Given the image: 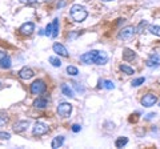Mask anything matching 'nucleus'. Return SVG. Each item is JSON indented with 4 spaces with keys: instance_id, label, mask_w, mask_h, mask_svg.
I'll list each match as a JSON object with an SVG mask.
<instances>
[{
    "instance_id": "obj_1",
    "label": "nucleus",
    "mask_w": 160,
    "mask_h": 149,
    "mask_svg": "<svg viewBox=\"0 0 160 149\" xmlns=\"http://www.w3.org/2000/svg\"><path fill=\"white\" fill-rule=\"evenodd\" d=\"M69 13H71L72 20H75L76 23L84 22L87 19V16H88V12L86 11V8L82 7V6H79V4H75V6H72Z\"/></svg>"
},
{
    "instance_id": "obj_2",
    "label": "nucleus",
    "mask_w": 160,
    "mask_h": 149,
    "mask_svg": "<svg viewBox=\"0 0 160 149\" xmlns=\"http://www.w3.org/2000/svg\"><path fill=\"white\" fill-rule=\"evenodd\" d=\"M135 33H136V28L132 26H127L119 31V39H122V40H131V39H133Z\"/></svg>"
},
{
    "instance_id": "obj_3",
    "label": "nucleus",
    "mask_w": 160,
    "mask_h": 149,
    "mask_svg": "<svg viewBox=\"0 0 160 149\" xmlns=\"http://www.w3.org/2000/svg\"><path fill=\"white\" fill-rule=\"evenodd\" d=\"M46 88H47V85L43 80H36L31 84V93L32 95H42V93L46 91Z\"/></svg>"
},
{
    "instance_id": "obj_4",
    "label": "nucleus",
    "mask_w": 160,
    "mask_h": 149,
    "mask_svg": "<svg viewBox=\"0 0 160 149\" xmlns=\"http://www.w3.org/2000/svg\"><path fill=\"white\" fill-rule=\"evenodd\" d=\"M108 61V55L103 51H93V64L104 65Z\"/></svg>"
},
{
    "instance_id": "obj_5",
    "label": "nucleus",
    "mask_w": 160,
    "mask_h": 149,
    "mask_svg": "<svg viewBox=\"0 0 160 149\" xmlns=\"http://www.w3.org/2000/svg\"><path fill=\"white\" fill-rule=\"evenodd\" d=\"M48 131H49V128H48L44 123H42V121L35 123V125H33V128H32L33 136H42V135H46Z\"/></svg>"
},
{
    "instance_id": "obj_6",
    "label": "nucleus",
    "mask_w": 160,
    "mask_h": 149,
    "mask_svg": "<svg viewBox=\"0 0 160 149\" xmlns=\"http://www.w3.org/2000/svg\"><path fill=\"white\" fill-rule=\"evenodd\" d=\"M71 112H72V105L69 103H62V104H59L58 113L62 117H68L69 115H71Z\"/></svg>"
},
{
    "instance_id": "obj_7",
    "label": "nucleus",
    "mask_w": 160,
    "mask_h": 149,
    "mask_svg": "<svg viewBox=\"0 0 160 149\" xmlns=\"http://www.w3.org/2000/svg\"><path fill=\"white\" fill-rule=\"evenodd\" d=\"M156 101H158V97L155 96L153 93H147V95H144L142 97V105L143 107H147V108L155 105Z\"/></svg>"
},
{
    "instance_id": "obj_8",
    "label": "nucleus",
    "mask_w": 160,
    "mask_h": 149,
    "mask_svg": "<svg viewBox=\"0 0 160 149\" xmlns=\"http://www.w3.org/2000/svg\"><path fill=\"white\" fill-rule=\"evenodd\" d=\"M146 65L149 67V68H156L160 65V55L159 53H151V56L147 59L146 61Z\"/></svg>"
},
{
    "instance_id": "obj_9",
    "label": "nucleus",
    "mask_w": 160,
    "mask_h": 149,
    "mask_svg": "<svg viewBox=\"0 0 160 149\" xmlns=\"http://www.w3.org/2000/svg\"><path fill=\"white\" fill-rule=\"evenodd\" d=\"M52 49H53V52L59 55V56H63V57H69V53L67 51V48L63 46V44H60V43H55L53 46H52Z\"/></svg>"
},
{
    "instance_id": "obj_10",
    "label": "nucleus",
    "mask_w": 160,
    "mask_h": 149,
    "mask_svg": "<svg viewBox=\"0 0 160 149\" xmlns=\"http://www.w3.org/2000/svg\"><path fill=\"white\" fill-rule=\"evenodd\" d=\"M19 31L22 35H24V36H29V35L35 31V24L32 22H27L19 28Z\"/></svg>"
},
{
    "instance_id": "obj_11",
    "label": "nucleus",
    "mask_w": 160,
    "mask_h": 149,
    "mask_svg": "<svg viewBox=\"0 0 160 149\" xmlns=\"http://www.w3.org/2000/svg\"><path fill=\"white\" fill-rule=\"evenodd\" d=\"M35 76V73L31 68H28V67H24L22 68L19 71V77L22 79V80H29V79H32Z\"/></svg>"
},
{
    "instance_id": "obj_12",
    "label": "nucleus",
    "mask_w": 160,
    "mask_h": 149,
    "mask_svg": "<svg viewBox=\"0 0 160 149\" xmlns=\"http://www.w3.org/2000/svg\"><path fill=\"white\" fill-rule=\"evenodd\" d=\"M29 127V121L28 120H22V121H18L16 124L13 125V132L15 133H20V132H24L26 129Z\"/></svg>"
},
{
    "instance_id": "obj_13",
    "label": "nucleus",
    "mask_w": 160,
    "mask_h": 149,
    "mask_svg": "<svg viewBox=\"0 0 160 149\" xmlns=\"http://www.w3.org/2000/svg\"><path fill=\"white\" fill-rule=\"evenodd\" d=\"M136 57V53H135L132 49H129V48H126L123 51V60H126V61H131L133 60V59Z\"/></svg>"
},
{
    "instance_id": "obj_14",
    "label": "nucleus",
    "mask_w": 160,
    "mask_h": 149,
    "mask_svg": "<svg viewBox=\"0 0 160 149\" xmlns=\"http://www.w3.org/2000/svg\"><path fill=\"white\" fill-rule=\"evenodd\" d=\"M80 60H82L84 64H92L93 63V51L83 53L82 56H80Z\"/></svg>"
},
{
    "instance_id": "obj_15",
    "label": "nucleus",
    "mask_w": 160,
    "mask_h": 149,
    "mask_svg": "<svg viewBox=\"0 0 160 149\" xmlns=\"http://www.w3.org/2000/svg\"><path fill=\"white\" fill-rule=\"evenodd\" d=\"M47 105H48V101H47V99H44V97H38L36 100L33 101V107L35 108H39V109L46 108Z\"/></svg>"
},
{
    "instance_id": "obj_16",
    "label": "nucleus",
    "mask_w": 160,
    "mask_h": 149,
    "mask_svg": "<svg viewBox=\"0 0 160 149\" xmlns=\"http://www.w3.org/2000/svg\"><path fill=\"white\" fill-rule=\"evenodd\" d=\"M64 144V137L63 136H56L52 140V142H51V147L53 148V149H56V148H60Z\"/></svg>"
},
{
    "instance_id": "obj_17",
    "label": "nucleus",
    "mask_w": 160,
    "mask_h": 149,
    "mask_svg": "<svg viewBox=\"0 0 160 149\" xmlns=\"http://www.w3.org/2000/svg\"><path fill=\"white\" fill-rule=\"evenodd\" d=\"M12 65V63H11V59H9L8 56H6L3 59V60H0V68H3V69H9Z\"/></svg>"
},
{
    "instance_id": "obj_18",
    "label": "nucleus",
    "mask_w": 160,
    "mask_h": 149,
    "mask_svg": "<svg viewBox=\"0 0 160 149\" xmlns=\"http://www.w3.org/2000/svg\"><path fill=\"white\" fill-rule=\"evenodd\" d=\"M62 92H63L64 96H67V97H73L72 89L69 88V85H67V84H63V85H62Z\"/></svg>"
},
{
    "instance_id": "obj_19",
    "label": "nucleus",
    "mask_w": 160,
    "mask_h": 149,
    "mask_svg": "<svg viewBox=\"0 0 160 149\" xmlns=\"http://www.w3.org/2000/svg\"><path fill=\"white\" fill-rule=\"evenodd\" d=\"M99 84H100L99 87H103L106 89H113L115 88V84L112 81H109V80H100Z\"/></svg>"
},
{
    "instance_id": "obj_20",
    "label": "nucleus",
    "mask_w": 160,
    "mask_h": 149,
    "mask_svg": "<svg viewBox=\"0 0 160 149\" xmlns=\"http://www.w3.org/2000/svg\"><path fill=\"white\" fill-rule=\"evenodd\" d=\"M120 71L124 72L126 74H133L135 73V69L131 68L129 65H127V64H122V65H120Z\"/></svg>"
},
{
    "instance_id": "obj_21",
    "label": "nucleus",
    "mask_w": 160,
    "mask_h": 149,
    "mask_svg": "<svg viewBox=\"0 0 160 149\" xmlns=\"http://www.w3.org/2000/svg\"><path fill=\"white\" fill-rule=\"evenodd\" d=\"M128 142V138L127 137H119L116 141H115V145H116V148H123L124 145H127Z\"/></svg>"
},
{
    "instance_id": "obj_22",
    "label": "nucleus",
    "mask_w": 160,
    "mask_h": 149,
    "mask_svg": "<svg viewBox=\"0 0 160 149\" xmlns=\"http://www.w3.org/2000/svg\"><path fill=\"white\" fill-rule=\"evenodd\" d=\"M52 27H53V31H52V37H56L59 35V19H55L53 23H52Z\"/></svg>"
},
{
    "instance_id": "obj_23",
    "label": "nucleus",
    "mask_w": 160,
    "mask_h": 149,
    "mask_svg": "<svg viewBox=\"0 0 160 149\" xmlns=\"http://www.w3.org/2000/svg\"><path fill=\"white\" fill-rule=\"evenodd\" d=\"M146 27H148V22L147 20H142L139 23V26L136 27V32L138 33H142L144 29H146Z\"/></svg>"
},
{
    "instance_id": "obj_24",
    "label": "nucleus",
    "mask_w": 160,
    "mask_h": 149,
    "mask_svg": "<svg viewBox=\"0 0 160 149\" xmlns=\"http://www.w3.org/2000/svg\"><path fill=\"white\" fill-rule=\"evenodd\" d=\"M66 71H67L68 74H71V76H76V74L79 73V69L76 67H73V65H68Z\"/></svg>"
},
{
    "instance_id": "obj_25",
    "label": "nucleus",
    "mask_w": 160,
    "mask_h": 149,
    "mask_svg": "<svg viewBox=\"0 0 160 149\" xmlns=\"http://www.w3.org/2000/svg\"><path fill=\"white\" fill-rule=\"evenodd\" d=\"M48 61L51 63L53 67H60V65H62V61H60V59H59V57H55V56H51V57H49V59H48Z\"/></svg>"
},
{
    "instance_id": "obj_26",
    "label": "nucleus",
    "mask_w": 160,
    "mask_h": 149,
    "mask_svg": "<svg viewBox=\"0 0 160 149\" xmlns=\"http://www.w3.org/2000/svg\"><path fill=\"white\" fill-rule=\"evenodd\" d=\"M149 32L160 37V26H149Z\"/></svg>"
},
{
    "instance_id": "obj_27",
    "label": "nucleus",
    "mask_w": 160,
    "mask_h": 149,
    "mask_svg": "<svg viewBox=\"0 0 160 149\" xmlns=\"http://www.w3.org/2000/svg\"><path fill=\"white\" fill-rule=\"evenodd\" d=\"M144 81H146L144 77H138V79H135L131 84H132V87H139V85H142V84H144Z\"/></svg>"
},
{
    "instance_id": "obj_28",
    "label": "nucleus",
    "mask_w": 160,
    "mask_h": 149,
    "mask_svg": "<svg viewBox=\"0 0 160 149\" xmlns=\"http://www.w3.org/2000/svg\"><path fill=\"white\" fill-rule=\"evenodd\" d=\"M52 31H53V27H52V24H48V26L46 27V33L47 36H52Z\"/></svg>"
},
{
    "instance_id": "obj_29",
    "label": "nucleus",
    "mask_w": 160,
    "mask_h": 149,
    "mask_svg": "<svg viewBox=\"0 0 160 149\" xmlns=\"http://www.w3.org/2000/svg\"><path fill=\"white\" fill-rule=\"evenodd\" d=\"M22 4H26V6H32V4H35L38 2V0H19Z\"/></svg>"
},
{
    "instance_id": "obj_30",
    "label": "nucleus",
    "mask_w": 160,
    "mask_h": 149,
    "mask_svg": "<svg viewBox=\"0 0 160 149\" xmlns=\"http://www.w3.org/2000/svg\"><path fill=\"white\" fill-rule=\"evenodd\" d=\"M7 123H8V117H7V116H3V115H0V127L6 125Z\"/></svg>"
},
{
    "instance_id": "obj_31",
    "label": "nucleus",
    "mask_w": 160,
    "mask_h": 149,
    "mask_svg": "<svg viewBox=\"0 0 160 149\" xmlns=\"http://www.w3.org/2000/svg\"><path fill=\"white\" fill-rule=\"evenodd\" d=\"M11 137V135L7 132H0V138H3V140H8V138Z\"/></svg>"
},
{
    "instance_id": "obj_32",
    "label": "nucleus",
    "mask_w": 160,
    "mask_h": 149,
    "mask_svg": "<svg viewBox=\"0 0 160 149\" xmlns=\"http://www.w3.org/2000/svg\"><path fill=\"white\" fill-rule=\"evenodd\" d=\"M72 84H73V87H75V89H76L78 92H84V88L82 85H79L78 83H72Z\"/></svg>"
},
{
    "instance_id": "obj_33",
    "label": "nucleus",
    "mask_w": 160,
    "mask_h": 149,
    "mask_svg": "<svg viewBox=\"0 0 160 149\" xmlns=\"http://www.w3.org/2000/svg\"><path fill=\"white\" fill-rule=\"evenodd\" d=\"M80 129H82V127H80L79 124H75V125H72V132H75V133L80 132Z\"/></svg>"
},
{
    "instance_id": "obj_34",
    "label": "nucleus",
    "mask_w": 160,
    "mask_h": 149,
    "mask_svg": "<svg viewBox=\"0 0 160 149\" xmlns=\"http://www.w3.org/2000/svg\"><path fill=\"white\" fill-rule=\"evenodd\" d=\"M6 56H7L6 52H4V51H0V60H3V59L6 57Z\"/></svg>"
},
{
    "instance_id": "obj_35",
    "label": "nucleus",
    "mask_w": 160,
    "mask_h": 149,
    "mask_svg": "<svg viewBox=\"0 0 160 149\" xmlns=\"http://www.w3.org/2000/svg\"><path fill=\"white\" fill-rule=\"evenodd\" d=\"M153 116H155V113H149V115H148V116H147L146 118H147V120H149V118H152Z\"/></svg>"
},
{
    "instance_id": "obj_36",
    "label": "nucleus",
    "mask_w": 160,
    "mask_h": 149,
    "mask_svg": "<svg viewBox=\"0 0 160 149\" xmlns=\"http://www.w3.org/2000/svg\"><path fill=\"white\" fill-rule=\"evenodd\" d=\"M102 2H112V0H102Z\"/></svg>"
},
{
    "instance_id": "obj_37",
    "label": "nucleus",
    "mask_w": 160,
    "mask_h": 149,
    "mask_svg": "<svg viewBox=\"0 0 160 149\" xmlns=\"http://www.w3.org/2000/svg\"><path fill=\"white\" fill-rule=\"evenodd\" d=\"M38 2H46V0H38Z\"/></svg>"
}]
</instances>
